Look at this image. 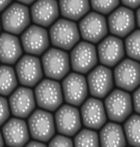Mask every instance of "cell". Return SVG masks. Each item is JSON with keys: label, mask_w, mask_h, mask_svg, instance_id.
Here are the masks:
<instances>
[{"label": "cell", "mask_w": 140, "mask_h": 147, "mask_svg": "<svg viewBox=\"0 0 140 147\" xmlns=\"http://www.w3.org/2000/svg\"><path fill=\"white\" fill-rule=\"evenodd\" d=\"M49 146H73V142L65 136L57 135L50 142Z\"/></svg>", "instance_id": "30"}, {"label": "cell", "mask_w": 140, "mask_h": 147, "mask_svg": "<svg viewBox=\"0 0 140 147\" xmlns=\"http://www.w3.org/2000/svg\"><path fill=\"white\" fill-rule=\"evenodd\" d=\"M73 70L77 73H88L97 63V51L93 44L81 42L74 47L70 54Z\"/></svg>", "instance_id": "8"}, {"label": "cell", "mask_w": 140, "mask_h": 147, "mask_svg": "<svg viewBox=\"0 0 140 147\" xmlns=\"http://www.w3.org/2000/svg\"><path fill=\"white\" fill-rule=\"evenodd\" d=\"M9 115L10 111L7 100L3 96H0V126L7 121Z\"/></svg>", "instance_id": "29"}, {"label": "cell", "mask_w": 140, "mask_h": 147, "mask_svg": "<svg viewBox=\"0 0 140 147\" xmlns=\"http://www.w3.org/2000/svg\"><path fill=\"white\" fill-rule=\"evenodd\" d=\"M98 56L100 63L108 67H113L125 56L123 41L115 36H109L98 45Z\"/></svg>", "instance_id": "16"}, {"label": "cell", "mask_w": 140, "mask_h": 147, "mask_svg": "<svg viewBox=\"0 0 140 147\" xmlns=\"http://www.w3.org/2000/svg\"><path fill=\"white\" fill-rule=\"evenodd\" d=\"M22 54L19 39L13 34L1 33L0 35V61L6 64H14Z\"/></svg>", "instance_id": "21"}, {"label": "cell", "mask_w": 140, "mask_h": 147, "mask_svg": "<svg viewBox=\"0 0 140 147\" xmlns=\"http://www.w3.org/2000/svg\"><path fill=\"white\" fill-rule=\"evenodd\" d=\"M35 97L40 108L55 111L63 101L61 86L53 80H43L35 88Z\"/></svg>", "instance_id": "3"}, {"label": "cell", "mask_w": 140, "mask_h": 147, "mask_svg": "<svg viewBox=\"0 0 140 147\" xmlns=\"http://www.w3.org/2000/svg\"><path fill=\"white\" fill-rule=\"evenodd\" d=\"M102 146H125L126 141L123 128L120 125L109 123L104 126L99 134Z\"/></svg>", "instance_id": "23"}, {"label": "cell", "mask_w": 140, "mask_h": 147, "mask_svg": "<svg viewBox=\"0 0 140 147\" xmlns=\"http://www.w3.org/2000/svg\"><path fill=\"white\" fill-rule=\"evenodd\" d=\"M105 105L109 118L117 123L123 122L133 112L131 96L121 90H115L109 94Z\"/></svg>", "instance_id": "5"}, {"label": "cell", "mask_w": 140, "mask_h": 147, "mask_svg": "<svg viewBox=\"0 0 140 147\" xmlns=\"http://www.w3.org/2000/svg\"><path fill=\"white\" fill-rule=\"evenodd\" d=\"M117 87L132 92L140 84V64L131 59H125L114 69Z\"/></svg>", "instance_id": "9"}, {"label": "cell", "mask_w": 140, "mask_h": 147, "mask_svg": "<svg viewBox=\"0 0 140 147\" xmlns=\"http://www.w3.org/2000/svg\"><path fill=\"white\" fill-rule=\"evenodd\" d=\"M60 10L65 18L78 21L90 10L89 0H60Z\"/></svg>", "instance_id": "22"}, {"label": "cell", "mask_w": 140, "mask_h": 147, "mask_svg": "<svg viewBox=\"0 0 140 147\" xmlns=\"http://www.w3.org/2000/svg\"><path fill=\"white\" fill-rule=\"evenodd\" d=\"M125 46L127 56L140 61V30L134 31L126 38Z\"/></svg>", "instance_id": "26"}, {"label": "cell", "mask_w": 140, "mask_h": 147, "mask_svg": "<svg viewBox=\"0 0 140 147\" xmlns=\"http://www.w3.org/2000/svg\"><path fill=\"white\" fill-rule=\"evenodd\" d=\"M2 132L6 144L9 146H23L29 139L27 124L18 118L9 120L3 127Z\"/></svg>", "instance_id": "20"}, {"label": "cell", "mask_w": 140, "mask_h": 147, "mask_svg": "<svg viewBox=\"0 0 140 147\" xmlns=\"http://www.w3.org/2000/svg\"><path fill=\"white\" fill-rule=\"evenodd\" d=\"M42 65L48 78L60 80L69 71V55L63 50L51 48L42 56Z\"/></svg>", "instance_id": "2"}, {"label": "cell", "mask_w": 140, "mask_h": 147, "mask_svg": "<svg viewBox=\"0 0 140 147\" xmlns=\"http://www.w3.org/2000/svg\"><path fill=\"white\" fill-rule=\"evenodd\" d=\"M0 31H1V22H0Z\"/></svg>", "instance_id": "38"}, {"label": "cell", "mask_w": 140, "mask_h": 147, "mask_svg": "<svg viewBox=\"0 0 140 147\" xmlns=\"http://www.w3.org/2000/svg\"><path fill=\"white\" fill-rule=\"evenodd\" d=\"M26 146H46V145L42 143V142H40V141L39 142L32 141V142H29Z\"/></svg>", "instance_id": "34"}, {"label": "cell", "mask_w": 140, "mask_h": 147, "mask_svg": "<svg viewBox=\"0 0 140 147\" xmlns=\"http://www.w3.org/2000/svg\"><path fill=\"white\" fill-rule=\"evenodd\" d=\"M1 23L4 30L13 35H20L30 23L29 9L23 4L14 3L3 12Z\"/></svg>", "instance_id": "4"}, {"label": "cell", "mask_w": 140, "mask_h": 147, "mask_svg": "<svg viewBox=\"0 0 140 147\" xmlns=\"http://www.w3.org/2000/svg\"><path fill=\"white\" fill-rule=\"evenodd\" d=\"M28 125L32 138L40 142H48L55 134L53 116L45 111H35L29 118Z\"/></svg>", "instance_id": "6"}, {"label": "cell", "mask_w": 140, "mask_h": 147, "mask_svg": "<svg viewBox=\"0 0 140 147\" xmlns=\"http://www.w3.org/2000/svg\"><path fill=\"white\" fill-rule=\"evenodd\" d=\"M21 42L25 52L40 56L49 47V36L45 28L34 25L23 32Z\"/></svg>", "instance_id": "12"}, {"label": "cell", "mask_w": 140, "mask_h": 147, "mask_svg": "<svg viewBox=\"0 0 140 147\" xmlns=\"http://www.w3.org/2000/svg\"><path fill=\"white\" fill-rule=\"evenodd\" d=\"M16 76L12 67L0 66V94L9 96L17 87Z\"/></svg>", "instance_id": "24"}, {"label": "cell", "mask_w": 140, "mask_h": 147, "mask_svg": "<svg viewBox=\"0 0 140 147\" xmlns=\"http://www.w3.org/2000/svg\"><path fill=\"white\" fill-rule=\"evenodd\" d=\"M108 26L111 34L119 37H125L135 28L134 12L129 8L119 7L109 16Z\"/></svg>", "instance_id": "15"}, {"label": "cell", "mask_w": 140, "mask_h": 147, "mask_svg": "<svg viewBox=\"0 0 140 147\" xmlns=\"http://www.w3.org/2000/svg\"><path fill=\"white\" fill-rule=\"evenodd\" d=\"M17 76L21 84L34 87L43 78L41 61L37 57L25 55L15 65Z\"/></svg>", "instance_id": "11"}, {"label": "cell", "mask_w": 140, "mask_h": 147, "mask_svg": "<svg viewBox=\"0 0 140 147\" xmlns=\"http://www.w3.org/2000/svg\"><path fill=\"white\" fill-rule=\"evenodd\" d=\"M137 22L138 26L140 28V7L139 8V9L137 11Z\"/></svg>", "instance_id": "36"}, {"label": "cell", "mask_w": 140, "mask_h": 147, "mask_svg": "<svg viewBox=\"0 0 140 147\" xmlns=\"http://www.w3.org/2000/svg\"><path fill=\"white\" fill-rule=\"evenodd\" d=\"M120 0H91V4L95 11L102 14H109L119 5Z\"/></svg>", "instance_id": "28"}, {"label": "cell", "mask_w": 140, "mask_h": 147, "mask_svg": "<svg viewBox=\"0 0 140 147\" xmlns=\"http://www.w3.org/2000/svg\"><path fill=\"white\" fill-rule=\"evenodd\" d=\"M79 32L83 40L97 43L107 35L108 27L105 16L96 12L85 16L79 23Z\"/></svg>", "instance_id": "7"}, {"label": "cell", "mask_w": 140, "mask_h": 147, "mask_svg": "<svg viewBox=\"0 0 140 147\" xmlns=\"http://www.w3.org/2000/svg\"><path fill=\"white\" fill-rule=\"evenodd\" d=\"M76 146H98L99 137L97 132L88 129L81 130L74 138Z\"/></svg>", "instance_id": "27"}, {"label": "cell", "mask_w": 140, "mask_h": 147, "mask_svg": "<svg viewBox=\"0 0 140 147\" xmlns=\"http://www.w3.org/2000/svg\"><path fill=\"white\" fill-rule=\"evenodd\" d=\"M124 129L129 144L140 147V115H132L125 122Z\"/></svg>", "instance_id": "25"}, {"label": "cell", "mask_w": 140, "mask_h": 147, "mask_svg": "<svg viewBox=\"0 0 140 147\" xmlns=\"http://www.w3.org/2000/svg\"><path fill=\"white\" fill-rule=\"evenodd\" d=\"M133 103L135 111L140 114V87L133 94Z\"/></svg>", "instance_id": "31"}, {"label": "cell", "mask_w": 140, "mask_h": 147, "mask_svg": "<svg viewBox=\"0 0 140 147\" xmlns=\"http://www.w3.org/2000/svg\"><path fill=\"white\" fill-rule=\"evenodd\" d=\"M88 84L90 93L94 97H105L113 87V76L109 68L98 65L88 76Z\"/></svg>", "instance_id": "13"}, {"label": "cell", "mask_w": 140, "mask_h": 147, "mask_svg": "<svg viewBox=\"0 0 140 147\" xmlns=\"http://www.w3.org/2000/svg\"><path fill=\"white\" fill-rule=\"evenodd\" d=\"M9 104L13 115L26 118L35 108V98L33 92L27 87H19L11 95Z\"/></svg>", "instance_id": "17"}, {"label": "cell", "mask_w": 140, "mask_h": 147, "mask_svg": "<svg viewBox=\"0 0 140 147\" xmlns=\"http://www.w3.org/2000/svg\"><path fill=\"white\" fill-rule=\"evenodd\" d=\"M63 90L66 102L73 106H81L88 96L86 80L79 73H71L64 79Z\"/></svg>", "instance_id": "10"}, {"label": "cell", "mask_w": 140, "mask_h": 147, "mask_svg": "<svg viewBox=\"0 0 140 147\" xmlns=\"http://www.w3.org/2000/svg\"><path fill=\"white\" fill-rule=\"evenodd\" d=\"M18 1H19L20 3L23 4H27V5H29V4H32L33 2L37 1V0H17Z\"/></svg>", "instance_id": "35"}, {"label": "cell", "mask_w": 140, "mask_h": 147, "mask_svg": "<svg viewBox=\"0 0 140 147\" xmlns=\"http://www.w3.org/2000/svg\"><path fill=\"white\" fill-rule=\"evenodd\" d=\"M52 45L63 50H70L77 44L80 33L77 25L71 20L61 18L53 23L49 30Z\"/></svg>", "instance_id": "1"}, {"label": "cell", "mask_w": 140, "mask_h": 147, "mask_svg": "<svg viewBox=\"0 0 140 147\" xmlns=\"http://www.w3.org/2000/svg\"><path fill=\"white\" fill-rule=\"evenodd\" d=\"M4 146V142H3V138L2 136H1V132H0V146Z\"/></svg>", "instance_id": "37"}, {"label": "cell", "mask_w": 140, "mask_h": 147, "mask_svg": "<svg viewBox=\"0 0 140 147\" xmlns=\"http://www.w3.org/2000/svg\"><path fill=\"white\" fill-rule=\"evenodd\" d=\"M81 111L84 125L91 129H100L107 121L103 103L95 98H90L85 101Z\"/></svg>", "instance_id": "18"}, {"label": "cell", "mask_w": 140, "mask_h": 147, "mask_svg": "<svg viewBox=\"0 0 140 147\" xmlns=\"http://www.w3.org/2000/svg\"><path fill=\"white\" fill-rule=\"evenodd\" d=\"M11 1L12 0H0V12L9 7Z\"/></svg>", "instance_id": "33"}, {"label": "cell", "mask_w": 140, "mask_h": 147, "mask_svg": "<svg viewBox=\"0 0 140 147\" xmlns=\"http://www.w3.org/2000/svg\"><path fill=\"white\" fill-rule=\"evenodd\" d=\"M57 131L67 136H74L81 127L80 113L77 108L64 105L60 108L55 115Z\"/></svg>", "instance_id": "14"}, {"label": "cell", "mask_w": 140, "mask_h": 147, "mask_svg": "<svg viewBox=\"0 0 140 147\" xmlns=\"http://www.w3.org/2000/svg\"><path fill=\"white\" fill-rule=\"evenodd\" d=\"M121 1L125 7L131 9H136L140 6V0H121Z\"/></svg>", "instance_id": "32"}, {"label": "cell", "mask_w": 140, "mask_h": 147, "mask_svg": "<svg viewBox=\"0 0 140 147\" xmlns=\"http://www.w3.org/2000/svg\"><path fill=\"white\" fill-rule=\"evenodd\" d=\"M32 21L38 26L49 27L59 16V7L56 0H37L31 8Z\"/></svg>", "instance_id": "19"}]
</instances>
